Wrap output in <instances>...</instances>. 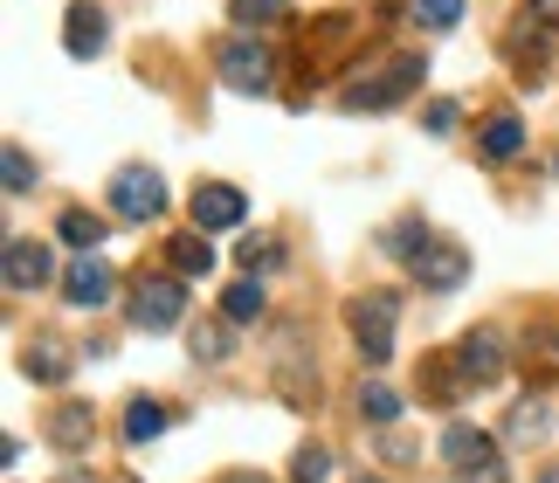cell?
<instances>
[{
	"label": "cell",
	"instance_id": "obj_9",
	"mask_svg": "<svg viewBox=\"0 0 559 483\" xmlns=\"http://www.w3.org/2000/svg\"><path fill=\"white\" fill-rule=\"evenodd\" d=\"M0 270H8V291L14 297H28V291H49V283H56V256H49V241L14 235L8 256H0Z\"/></svg>",
	"mask_w": 559,
	"mask_h": 483
},
{
	"label": "cell",
	"instance_id": "obj_19",
	"mask_svg": "<svg viewBox=\"0 0 559 483\" xmlns=\"http://www.w3.org/2000/svg\"><path fill=\"white\" fill-rule=\"evenodd\" d=\"M428 241H436V228H428L421 214H401V222L380 235V249H386V256H401V262H415V256L428 249Z\"/></svg>",
	"mask_w": 559,
	"mask_h": 483
},
{
	"label": "cell",
	"instance_id": "obj_21",
	"mask_svg": "<svg viewBox=\"0 0 559 483\" xmlns=\"http://www.w3.org/2000/svg\"><path fill=\"white\" fill-rule=\"evenodd\" d=\"M401 393L394 387H386V380H373V387H359V414H367V422H380V428H394L401 422Z\"/></svg>",
	"mask_w": 559,
	"mask_h": 483
},
{
	"label": "cell",
	"instance_id": "obj_26",
	"mask_svg": "<svg viewBox=\"0 0 559 483\" xmlns=\"http://www.w3.org/2000/svg\"><path fill=\"white\" fill-rule=\"evenodd\" d=\"M0 166H8V173H0V180H8V193H28V187L41 180V173H35V160H28L21 145H8V152H0Z\"/></svg>",
	"mask_w": 559,
	"mask_h": 483
},
{
	"label": "cell",
	"instance_id": "obj_13",
	"mask_svg": "<svg viewBox=\"0 0 559 483\" xmlns=\"http://www.w3.org/2000/svg\"><path fill=\"white\" fill-rule=\"evenodd\" d=\"M97 435V414H91V401H62L56 414H49V443L62 449V456H76L83 443Z\"/></svg>",
	"mask_w": 559,
	"mask_h": 483
},
{
	"label": "cell",
	"instance_id": "obj_14",
	"mask_svg": "<svg viewBox=\"0 0 559 483\" xmlns=\"http://www.w3.org/2000/svg\"><path fill=\"white\" fill-rule=\"evenodd\" d=\"M477 145H484V160H490V166L519 160V152H525V118H519V111H498V118L484 125V139H477Z\"/></svg>",
	"mask_w": 559,
	"mask_h": 483
},
{
	"label": "cell",
	"instance_id": "obj_7",
	"mask_svg": "<svg viewBox=\"0 0 559 483\" xmlns=\"http://www.w3.org/2000/svg\"><path fill=\"white\" fill-rule=\"evenodd\" d=\"M118 297V270L104 256H76L70 270H62V304L70 311H97V304H111Z\"/></svg>",
	"mask_w": 559,
	"mask_h": 483
},
{
	"label": "cell",
	"instance_id": "obj_24",
	"mask_svg": "<svg viewBox=\"0 0 559 483\" xmlns=\"http://www.w3.org/2000/svg\"><path fill=\"white\" fill-rule=\"evenodd\" d=\"M242 270H284V241L276 235H242Z\"/></svg>",
	"mask_w": 559,
	"mask_h": 483
},
{
	"label": "cell",
	"instance_id": "obj_18",
	"mask_svg": "<svg viewBox=\"0 0 559 483\" xmlns=\"http://www.w3.org/2000/svg\"><path fill=\"white\" fill-rule=\"evenodd\" d=\"M166 428H174V408H166V401H132V408H124V443H153V435H166Z\"/></svg>",
	"mask_w": 559,
	"mask_h": 483
},
{
	"label": "cell",
	"instance_id": "obj_15",
	"mask_svg": "<svg viewBox=\"0 0 559 483\" xmlns=\"http://www.w3.org/2000/svg\"><path fill=\"white\" fill-rule=\"evenodd\" d=\"M166 270L174 276H214V249H207V235L201 228H187L166 241Z\"/></svg>",
	"mask_w": 559,
	"mask_h": 483
},
{
	"label": "cell",
	"instance_id": "obj_34",
	"mask_svg": "<svg viewBox=\"0 0 559 483\" xmlns=\"http://www.w3.org/2000/svg\"><path fill=\"white\" fill-rule=\"evenodd\" d=\"M359 483H380V476H359Z\"/></svg>",
	"mask_w": 559,
	"mask_h": 483
},
{
	"label": "cell",
	"instance_id": "obj_32",
	"mask_svg": "<svg viewBox=\"0 0 559 483\" xmlns=\"http://www.w3.org/2000/svg\"><path fill=\"white\" fill-rule=\"evenodd\" d=\"M62 483H97V476H83V470H70V476H62Z\"/></svg>",
	"mask_w": 559,
	"mask_h": 483
},
{
	"label": "cell",
	"instance_id": "obj_4",
	"mask_svg": "<svg viewBox=\"0 0 559 483\" xmlns=\"http://www.w3.org/2000/svg\"><path fill=\"white\" fill-rule=\"evenodd\" d=\"M214 76L228 83V91H242V97H263L270 83H276V56L263 49V42H222V49H214Z\"/></svg>",
	"mask_w": 559,
	"mask_h": 483
},
{
	"label": "cell",
	"instance_id": "obj_3",
	"mask_svg": "<svg viewBox=\"0 0 559 483\" xmlns=\"http://www.w3.org/2000/svg\"><path fill=\"white\" fill-rule=\"evenodd\" d=\"M394 325H401V297L394 291H367L346 304V332L359 345V360L367 366H386V353H394Z\"/></svg>",
	"mask_w": 559,
	"mask_h": 483
},
{
	"label": "cell",
	"instance_id": "obj_8",
	"mask_svg": "<svg viewBox=\"0 0 559 483\" xmlns=\"http://www.w3.org/2000/svg\"><path fill=\"white\" fill-rule=\"evenodd\" d=\"M193 222H201V235H228L249 222V193L228 187V180H201L193 187Z\"/></svg>",
	"mask_w": 559,
	"mask_h": 483
},
{
	"label": "cell",
	"instance_id": "obj_16",
	"mask_svg": "<svg viewBox=\"0 0 559 483\" xmlns=\"http://www.w3.org/2000/svg\"><path fill=\"white\" fill-rule=\"evenodd\" d=\"M21 373L41 380V387H62V380H70V353H62L56 339H35L28 353H21Z\"/></svg>",
	"mask_w": 559,
	"mask_h": 483
},
{
	"label": "cell",
	"instance_id": "obj_11",
	"mask_svg": "<svg viewBox=\"0 0 559 483\" xmlns=\"http://www.w3.org/2000/svg\"><path fill=\"white\" fill-rule=\"evenodd\" d=\"M104 42H111V14H104L97 0H70V14H62V49L76 62H91Z\"/></svg>",
	"mask_w": 559,
	"mask_h": 483
},
{
	"label": "cell",
	"instance_id": "obj_6",
	"mask_svg": "<svg viewBox=\"0 0 559 483\" xmlns=\"http://www.w3.org/2000/svg\"><path fill=\"white\" fill-rule=\"evenodd\" d=\"M111 208L124 214V222H159L166 214V180L153 166H118L111 173Z\"/></svg>",
	"mask_w": 559,
	"mask_h": 483
},
{
	"label": "cell",
	"instance_id": "obj_33",
	"mask_svg": "<svg viewBox=\"0 0 559 483\" xmlns=\"http://www.w3.org/2000/svg\"><path fill=\"white\" fill-rule=\"evenodd\" d=\"M228 483H263V476H228Z\"/></svg>",
	"mask_w": 559,
	"mask_h": 483
},
{
	"label": "cell",
	"instance_id": "obj_5",
	"mask_svg": "<svg viewBox=\"0 0 559 483\" xmlns=\"http://www.w3.org/2000/svg\"><path fill=\"white\" fill-rule=\"evenodd\" d=\"M187 318V283L180 276H139L132 283V325L139 332H174Z\"/></svg>",
	"mask_w": 559,
	"mask_h": 483
},
{
	"label": "cell",
	"instance_id": "obj_27",
	"mask_svg": "<svg viewBox=\"0 0 559 483\" xmlns=\"http://www.w3.org/2000/svg\"><path fill=\"white\" fill-rule=\"evenodd\" d=\"M290 476H297V483H325V476H332V456L318 449V443H305V449L290 456Z\"/></svg>",
	"mask_w": 559,
	"mask_h": 483
},
{
	"label": "cell",
	"instance_id": "obj_2",
	"mask_svg": "<svg viewBox=\"0 0 559 483\" xmlns=\"http://www.w3.org/2000/svg\"><path fill=\"white\" fill-rule=\"evenodd\" d=\"M442 463H449L456 483H511L498 435H484V428H469V422H456V428L442 435Z\"/></svg>",
	"mask_w": 559,
	"mask_h": 483
},
{
	"label": "cell",
	"instance_id": "obj_17",
	"mask_svg": "<svg viewBox=\"0 0 559 483\" xmlns=\"http://www.w3.org/2000/svg\"><path fill=\"white\" fill-rule=\"evenodd\" d=\"M263 311H270V291L255 276H242V283H228V291H222V318L228 325H255Z\"/></svg>",
	"mask_w": 559,
	"mask_h": 483
},
{
	"label": "cell",
	"instance_id": "obj_31",
	"mask_svg": "<svg viewBox=\"0 0 559 483\" xmlns=\"http://www.w3.org/2000/svg\"><path fill=\"white\" fill-rule=\"evenodd\" d=\"M539 483H559V463H546V470H539Z\"/></svg>",
	"mask_w": 559,
	"mask_h": 483
},
{
	"label": "cell",
	"instance_id": "obj_23",
	"mask_svg": "<svg viewBox=\"0 0 559 483\" xmlns=\"http://www.w3.org/2000/svg\"><path fill=\"white\" fill-rule=\"evenodd\" d=\"M235 28H276V21L290 14V0H228Z\"/></svg>",
	"mask_w": 559,
	"mask_h": 483
},
{
	"label": "cell",
	"instance_id": "obj_29",
	"mask_svg": "<svg viewBox=\"0 0 559 483\" xmlns=\"http://www.w3.org/2000/svg\"><path fill=\"white\" fill-rule=\"evenodd\" d=\"M546 422H552V414L539 401H519V408H511V435H546Z\"/></svg>",
	"mask_w": 559,
	"mask_h": 483
},
{
	"label": "cell",
	"instance_id": "obj_1",
	"mask_svg": "<svg viewBox=\"0 0 559 483\" xmlns=\"http://www.w3.org/2000/svg\"><path fill=\"white\" fill-rule=\"evenodd\" d=\"M421 76H428V56H407V49H401V56H386L380 70L353 76L346 91H338V104H346V111H359V118H367V111H401V104L421 91Z\"/></svg>",
	"mask_w": 559,
	"mask_h": 483
},
{
	"label": "cell",
	"instance_id": "obj_28",
	"mask_svg": "<svg viewBox=\"0 0 559 483\" xmlns=\"http://www.w3.org/2000/svg\"><path fill=\"white\" fill-rule=\"evenodd\" d=\"M456 111H463L456 97H436V104H428V111H421V125L436 131V139H449V131H456Z\"/></svg>",
	"mask_w": 559,
	"mask_h": 483
},
{
	"label": "cell",
	"instance_id": "obj_30",
	"mask_svg": "<svg viewBox=\"0 0 559 483\" xmlns=\"http://www.w3.org/2000/svg\"><path fill=\"white\" fill-rule=\"evenodd\" d=\"M532 21H546V28H559V0H525Z\"/></svg>",
	"mask_w": 559,
	"mask_h": 483
},
{
	"label": "cell",
	"instance_id": "obj_22",
	"mask_svg": "<svg viewBox=\"0 0 559 483\" xmlns=\"http://www.w3.org/2000/svg\"><path fill=\"white\" fill-rule=\"evenodd\" d=\"M407 14H415V28L428 35H449L463 21V0H407Z\"/></svg>",
	"mask_w": 559,
	"mask_h": 483
},
{
	"label": "cell",
	"instance_id": "obj_10",
	"mask_svg": "<svg viewBox=\"0 0 559 483\" xmlns=\"http://www.w3.org/2000/svg\"><path fill=\"white\" fill-rule=\"evenodd\" d=\"M456 373H463V387H498L504 380V339L490 332V325H477V332H463L456 353Z\"/></svg>",
	"mask_w": 559,
	"mask_h": 483
},
{
	"label": "cell",
	"instance_id": "obj_12",
	"mask_svg": "<svg viewBox=\"0 0 559 483\" xmlns=\"http://www.w3.org/2000/svg\"><path fill=\"white\" fill-rule=\"evenodd\" d=\"M407 270H415L428 291H456V283L469 276V249H463V241H449V235H436L415 262H407Z\"/></svg>",
	"mask_w": 559,
	"mask_h": 483
},
{
	"label": "cell",
	"instance_id": "obj_20",
	"mask_svg": "<svg viewBox=\"0 0 559 483\" xmlns=\"http://www.w3.org/2000/svg\"><path fill=\"white\" fill-rule=\"evenodd\" d=\"M104 228H111V222H97L91 208H62V222H56V235L70 241L76 256H97V241H104Z\"/></svg>",
	"mask_w": 559,
	"mask_h": 483
},
{
	"label": "cell",
	"instance_id": "obj_25",
	"mask_svg": "<svg viewBox=\"0 0 559 483\" xmlns=\"http://www.w3.org/2000/svg\"><path fill=\"white\" fill-rule=\"evenodd\" d=\"M235 353V332H228V318H214V325H201V332H193V360H228Z\"/></svg>",
	"mask_w": 559,
	"mask_h": 483
}]
</instances>
